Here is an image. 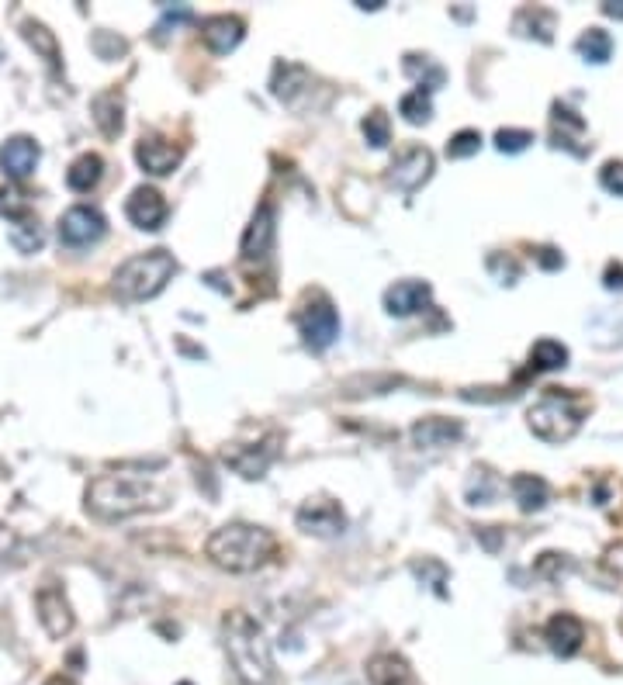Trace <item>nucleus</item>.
Instances as JSON below:
<instances>
[{
  "label": "nucleus",
  "mask_w": 623,
  "mask_h": 685,
  "mask_svg": "<svg viewBox=\"0 0 623 685\" xmlns=\"http://www.w3.org/2000/svg\"><path fill=\"white\" fill-rule=\"evenodd\" d=\"M170 506V488L153 474L111 471L97 474L87 485V509L101 519H129L139 513H160Z\"/></svg>",
  "instance_id": "nucleus-1"
},
{
  "label": "nucleus",
  "mask_w": 623,
  "mask_h": 685,
  "mask_svg": "<svg viewBox=\"0 0 623 685\" xmlns=\"http://www.w3.org/2000/svg\"><path fill=\"white\" fill-rule=\"evenodd\" d=\"M222 647L229 665L243 685H274V658H270L267 634L250 613L232 609L222 620Z\"/></svg>",
  "instance_id": "nucleus-2"
},
{
  "label": "nucleus",
  "mask_w": 623,
  "mask_h": 685,
  "mask_svg": "<svg viewBox=\"0 0 623 685\" xmlns=\"http://www.w3.org/2000/svg\"><path fill=\"white\" fill-rule=\"evenodd\" d=\"M274 551V533L257 523H225L205 544V554L212 557V564H219L222 571H232V575H250V571L264 568Z\"/></svg>",
  "instance_id": "nucleus-3"
},
{
  "label": "nucleus",
  "mask_w": 623,
  "mask_h": 685,
  "mask_svg": "<svg viewBox=\"0 0 623 685\" xmlns=\"http://www.w3.org/2000/svg\"><path fill=\"white\" fill-rule=\"evenodd\" d=\"M177 274V260L167 250H149L139 257L125 260L115 270V295L122 301H149L156 298L170 284V277Z\"/></svg>",
  "instance_id": "nucleus-4"
},
{
  "label": "nucleus",
  "mask_w": 623,
  "mask_h": 685,
  "mask_svg": "<svg viewBox=\"0 0 623 685\" xmlns=\"http://www.w3.org/2000/svg\"><path fill=\"white\" fill-rule=\"evenodd\" d=\"M527 423L544 443H568L582 429V409L558 388H547V395L527 412Z\"/></svg>",
  "instance_id": "nucleus-5"
},
{
  "label": "nucleus",
  "mask_w": 623,
  "mask_h": 685,
  "mask_svg": "<svg viewBox=\"0 0 623 685\" xmlns=\"http://www.w3.org/2000/svg\"><path fill=\"white\" fill-rule=\"evenodd\" d=\"M295 322L305 346H312V350H329L336 343V336H340V315H336L333 301L322 295V291L305 295V301L295 312Z\"/></svg>",
  "instance_id": "nucleus-6"
},
{
  "label": "nucleus",
  "mask_w": 623,
  "mask_h": 685,
  "mask_svg": "<svg viewBox=\"0 0 623 685\" xmlns=\"http://www.w3.org/2000/svg\"><path fill=\"white\" fill-rule=\"evenodd\" d=\"M295 523L298 530H305L309 537H340L343 530H347V513H343V506L336 499H329V495H312V499H305L302 506H298L295 513Z\"/></svg>",
  "instance_id": "nucleus-7"
},
{
  "label": "nucleus",
  "mask_w": 623,
  "mask_h": 685,
  "mask_svg": "<svg viewBox=\"0 0 623 685\" xmlns=\"http://www.w3.org/2000/svg\"><path fill=\"white\" fill-rule=\"evenodd\" d=\"M430 177H433V153L426 146L399 149L392 167H388V184L399 187L402 194H416Z\"/></svg>",
  "instance_id": "nucleus-8"
},
{
  "label": "nucleus",
  "mask_w": 623,
  "mask_h": 685,
  "mask_svg": "<svg viewBox=\"0 0 623 685\" xmlns=\"http://www.w3.org/2000/svg\"><path fill=\"white\" fill-rule=\"evenodd\" d=\"M277 457V436H267L260 443H229L222 450V461L229 464L239 478H264L267 468L274 464Z\"/></svg>",
  "instance_id": "nucleus-9"
},
{
  "label": "nucleus",
  "mask_w": 623,
  "mask_h": 685,
  "mask_svg": "<svg viewBox=\"0 0 623 685\" xmlns=\"http://www.w3.org/2000/svg\"><path fill=\"white\" fill-rule=\"evenodd\" d=\"M104 229H108V222H104V215L94 205H73L59 218V243L80 250V246L97 243L104 236Z\"/></svg>",
  "instance_id": "nucleus-10"
},
{
  "label": "nucleus",
  "mask_w": 623,
  "mask_h": 685,
  "mask_svg": "<svg viewBox=\"0 0 623 685\" xmlns=\"http://www.w3.org/2000/svg\"><path fill=\"white\" fill-rule=\"evenodd\" d=\"M35 606H39V620H42L45 634H49L52 641H63V637L73 634L77 616H73L70 599H66V592L59 589V585H45V589H39Z\"/></svg>",
  "instance_id": "nucleus-11"
},
{
  "label": "nucleus",
  "mask_w": 623,
  "mask_h": 685,
  "mask_svg": "<svg viewBox=\"0 0 623 685\" xmlns=\"http://www.w3.org/2000/svg\"><path fill=\"white\" fill-rule=\"evenodd\" d=\"M277 218H274V208L260 205L257 215L250 218V225H246L243 239H239V257L246 263H264L270 257V250H274V236H277Z\"/></svg>",
  "instance_id": "nucleus-12"
},
{
  "label": "nucleus",
  "mask_w": 623,
  "mask_h": 685,
  "mask_svg": "<svg viewBox=\"0 0 623 685\" xmlns=\"http://www.w3.org/2000/svg\"><path fill=\"white\" fill-rule=\"evenodd\" d=\"M135 160H139V167L146 173H153V177H167V173H174L180 167L184 149L174 146L170 139H163V135L149 132L135 142Z\"/></svg>",
  "instance_id": "nucleus-13"
},
{
  "label": "nucleus",
  "mask_w": 623,
  "mask_h": 685,
  "mask_svg": "<svg viewBox=\"0 0 623 685\" xmlns=\"http://www.w3.org/2000/svg\"><path fill=\"white\" fill-rule=\"evenodd\" d=\"M42 160V149L35 139H28V135H14V139H7L4 146H0V170H4L7 180H28L35 173Z\"/></svg>",
  "instance_id": "nucleus-14"
},
{
  "label": "nucleus",
  "mask_w": 623,
  "mask_h": 685,
  "mask_svg": "<svg viewBox=\"0 0 623 685\" xmlns=\"http://www.w3.org/2000/svg\"><path fill=\"white\" fill-rule=\"evenodd\" d=\"M125 215H129V222L135 229L142 232H156L163 225V218H167V198H163L156 187H135L129 194V201H125Z\"/></svg>",
  "instance_id": "nucleus-15"
},
{
  "label": "nucleus",
  "mask_w": 623,
  "mask_h": 685,
  "mask_svg": "<svg viewBox=\"0 0 623 685\" xmlns=\"http://www.w3.org/2000/svg\"><path fill=\"white\" fill-rule=\"evenodd\" d=\"M433 301V288L426 281H399L385 291V312L395 315V319H409V315L430 308Z\"/></svg>",
  "instance_id": "nucleus-16"
},
{
  "label": "nucleus",
  "mask_w": 623,
  "mask_h": 685,
  "mask_svg": "<svg viewBox=\"0 0 623 685\" xmlns=\"http://www.w3.org/2000/svg\"><path fill=\"white\" fill-rule=\"evenodd\" d=\"M409 436L419 450H444V447H450V443L461 440L464 426L457 423V419H447V416H426V419H419V423H412Z\"/></svg>",
  "instance_id": "nucleus-17"
},
{
  "label": "nucleus",
  "mask_w": 623,
  "mask_h": 685,
  "mask_svg": "<svg viewBox=\"0 0 623 685\" xmlns=\"http://www.w3.org/2000/svg\"><path fill=\"white\" fill-rule=\"evenodd\" d=\"M544 641H547V647H551L554 654H558V658H572V654L582 651V641H585L582 620H579V616H572V613L551 616V620H547V627H544Z\"/></svg>",
  "instance_id": "nucleus-18"
},
{
  "label": "nucleus",
  "mask_w": 623,
  "mask_h": 685,
  "mask_svg": "<svg viewBox=\"0 0 623 685\" xmlns=\"http://www.w3.org/2000/svg\"><path fill=\"white\" fill-rule=\"evenodd\" d=\"M243 35H246V25L236 14H212V18L201 21V42L212 52H219V56L236 49L243 42Z\"/></svg>",
  "instance_id": "nucleus-19"
},
{
  "label": "nucleus",
  "mask_w": 623,
  "mask_h": 685,
  "mask_svg": "<svg viewBox=\"0 0 623 685\" xmlns=\"http://www.w3.org/2000/svg\"><path fill=\"white\" fill-rule=\"evenodd\" d=\"M367 682L371 685H419L409 661L395 651H381L367 661Z\"/></svg>",
  "instance_id": "nucleus-20"
},
{
  "label": "nucleus",
  "mask_w": 623,
  "mask_h": 685,
  "mask_svg": "<svg viewBox=\"0 0 623 685\" xmlns=\"http://www.w3.org/2000/svg\"><path fill=\"white\" fill-rule=\"evenodd\" d=\"M309 87H312V77H309V70H305V66H298V63H277V66H274V77H270V90H274L277 101L295 104L298 97H302Z\"/></svg>",
  "instance_id": "nucleus-21"
},
{
  "label": "nucleus",
  "mask_w": 623,
  "mask_h": 685,
  "mask_svg": "<svg viewBox=\"0 0 623 685\" xmlns=\"http://www.w3.org/2000/svg\"><path fill=\"white\" fill-rule=\"evenodd\" d=\"M104 173V160L97 153H84L77 156V160L70 163V170H66V184H70V191L77 194H87L97 187V180H101Z\"/></svg>",
  "instance_id": "nucleus-22"
},
{
  "label": "nucleus",
  "mask_w": 623,
  "mask_h": 685,
  "mask_svg": "<svg viewBox=\"0 0 623 685\" xmlns=\"http://www.w3.org/2000/svg\"><path fill=\"white\" fill-rule=\"evenodd\" d=\"M509 485H513V495L523 513H537V509L547 506V481L537 478V474H516Z\"/></svg>",
  "instance_id": "nucleus-23"
},
{
  "label": "nucleus",
  "mask_w": 623,
  "mask_h": 685,
  "mask_svg": "<svg viewBox=\"0 0 623 685\" xmlns=\"http://www.w3.org/2000/svg\"><path fill=\"white\" fill-rule=\"evenodd\" d=\"M575 49H579V56L585 63H606V59L613 56V39H610V32H603V28H585L579 35V42H575Z\"/></svg>",
  "instance_id": "nucleus-24"
},
{
  "label": "nucleus",
  "mask_w": 623,
  "mask_h": 685,
  "mask_svg": "<svg viewBox=\"0 0 623 685\" xmlns=\"http://www.w3.org/2000/svg\"><path fill=\"white\" fill-rule=\"evenodd\" d=\"M402 66H405V73H409L412 80H419V84H423V90H437L447 80L444 66H437L430 56H416V52H409Z\"/></svg>",
  "instance_id": "nucleus-25"
},
{
  "label": "nucleus",
  "mask_w": 623,
  "mask_h": 685,
  "mask_svg": "<svg viewBox=\"0 0 623 685\" xmlns=\"http://www.w3.org/2000/svg\"><path fill=\"white\" fill-rule=\"evenodd\" d=\"M399 115L409 125H426V122H430V118H433V97H430V90H423V87L409 90V94H405L402 101H399Z\"/></svg>",
  "instance_id": "nucleus-26"
},
{
  "label": "nucleus",
  "mask_w": 623,
  "mask_h": 685,
  "mask_svg": "<svg viewBox=\"0 0 623 685\" xmlns=\"http://www.w3.org/2000/svg\"><path fill=\"white\" fill-rule=\"evenodd\" d=\"M94 118L97 125H101V132L108 135H118L122 132V97L118 94H101L94 97Z\"/></svg>",
  "instance_id": "nucleus-27"
},
{
  "label": "nucleus",
  "mask_w": 623,
  "mask_h": 685,
  "mask_svg": "<svg viewBox=\"0 0 623 685\" xmlns=\"http://www.w3.org/2000/svg\"><path fill=\"white\" fill-rule=\"evenodd\" d=\"M530 364L537 371H561L568 364V346L558 340H537L534 350H530Z\"/></svg>",
  "instance_id": "nucleus-28"
},
{
  "label": "nucleus",
  "mask_w": 623,
  "mask_h": 685,
  "mask_svg": "<svg viewBox=\"0 0 623 685\" xmlns=\"http://www.w3.org/2000/svg\"><path fill=\"white\" fill-rule=\"evenodd\" d=\"M11 243H14V250L18 253H35V250H42V243H45V236H42V225H39V218H25V222H14L11 225Z\"/></svg>",
  "instance_id": "nucleus-29"
},
{
  "label": "nucleus",
  "mask_w": 623,
  "mask_h": 685,
  "mask_svg": "<svg viewBox=\"0 0 623 685\" xmlns=\"http://www.w3.org/2000/svg\"><path fill=\"white\" fill-rule=\"evenodd\" d=\"M21 32H25V39H28L32 49H39L52 66H59V45H56V35H52L49 28L39 25V21H25V25H21Z\"/></svg>",
  "instance_id": "nucleus-30"
},
{
  "label": "nucleus",
  "mask_w": 623,
  "mask_h": 685,
  "mask_svg": "<svg viewBox=\"0 0 623 685\" xmlns=\"http://www.w3.org/2000/svg\"><path fill=\"white\" fill-rule=\"evenodd\" d=\"M360 129H364V139L371 142L374 149H385L388 142H392V122H388V115H385V111H378V108L364 118V125H360Z\"/></svg>",
  "instance_id": "nucleus-31"
},
{
  "label": "nucleus",
  "mask_w": 623,
  "mask_h": 685,
  "mask_svg": "<svg viewBox=\"0 0 623 685\" xmlns=\"http://www.w3.org/2000/svg\"><path fill=\"white\" fill-rule=\"evenodd\" d=\"M478 149H482V132L478 129H461L457 135H450V142H447L450 160H468V156H475Z\"/></svg>",
  "instance_id": "nucleus-32"
},
{
  "label": "nucleus",
  "mask_w": 623,
  "mask_h": 685,
  "mask_svg": "<svg viewBox=\"0 0 623 685\" xmlns=\"http://www.w3.org/2000/svg\"><path fill=\"white\" fill-rule=\"evenodd\" d=\"M0 215L11 218V222H25V218H32V205L14 187H0Z\"/></svg>",
  "instance_id": "nucleus-33"
},
{
  "label": "nucleus",
  "mask_w": 623,
  "mask_h": 685,
  "mask_svg": "<svg viewBox=\"0 0 623 685\" xmlns=\"http://www.w3.org/2000/svg\"><path fill=\"white\" fill-rule=\"evenodd\" d=\"M495 499V478L489 471H475V478L468 481V502L471 506H489Z\"/></svg>",
  "instance_id": "nucleus-34"
},
{
  "label": "nucleus",
  "mask_w": 623,
  "mask_h": 685,
  "mask_svg": "<svg viewBox=\"0 0 623 685\" xmlns=\"http://www.w3.org/2000/svg\"><path fill=\"white\" fill-rule=\"evenodd\" d=\"M530 142H534V132H527V129H499L495 132V146H499V153H523Z\"/></svg>",
  "instance_id": "nucleus-35"
},
{
  "label": "nucleus",
  "mask_w": 623,
  "mask_h": 685,
  "mask_svg": "<svg viewBox=\"0 0 623 685\" xmlns=\"http://www.w3.org/2000/svg\"><path fill=\"white\" fill-rule=\"evenodd\" d=\"M599 184H603L610 194H617V198H623V163H620V160L603 163V170H599Z\"/></svg>",
  "instance_id": "nucleus-36"
},
{
  "label": "nucleus",
  "mask_w": 623,
  "mask_h": 685,
  "mask_svg": "<svg viewBox=\"0 0 623 685\" xmlns=\"http://www.w3.org/2000/svg\"><path fill=\"white\" fill-rule=\"evenodd\" d=\"M194 18V11L187 4H177V7H167V11H163V21L160 25H156V35H170V28H177V25H184V21H191Z\"/></svg>",
  "instance_id": "nucleus-37"
},
{
  "label": "nucleus",
  "mask_w": 623,
  "mask_h": 685,
  "mask_svg": "<svg viewBox=\"0 0 623 685\" xmlns=\"http://www.w3.org/2000/svg\"><path fill=\"white\" fill-rule=\"evenodd\" d=\"M489 270H495V274L502 277V284H513L516 277H520V267H516V260H509V257H506V267H502V257H499V253H492V257H489Z\"/></svg>",
  "instance_id": "nucleus-38"
},
{
  "label": "nucleus",
  "mask_w": 623,
  "mask_h": 685,
  "mask_svg": "<svg viewBox=\"0 0 623 685\" xmlns=\"http://www.w3.org/2000/svg\"><path fill=\"white\" fill-rule=\"evenodd\" d=\"M603 284L610 291H623V263H610V267H606Z\"/></svg>",
  "instance_id": "nucleus-39"
},
{
  "label": "nucleus",
  "mask_w": 623,
  "mask_h": 685,
  "mask_svg": "<svg viewBox=\"0 0 623 685\" xmlns=\"http://www.w3.org/2000/svg\"><path fill=\"white\" fill-rule=\"evenodd\" d=\"M537 260H540V267H547V270H558L561 263H565V257H561L558 250H551V246H544V250H537Z\"/></svg>",
  "instance_id": "nucleus-40"
},
{
  "label": "nucleus",
  "mask_w": 623,
  "mask_h": 685,
  "mask_svg": "<svg viewBox=\"0 0 623 685\" xmlns=\"http://www.w3.org/2000/svg\"><path fill=\"white\" fill-rule=\"evenodd\" d=\"M11 544H14V537H11V530H7L4 523H0V561H4L7 554H11Z\"/></svg>",
  "instance_id": "nucleus-41"
},
{
  "label": "nucleus",
  "mask_w": 623,
  "mask_h": 685,
  "mask_svg": "<svg viewBox=\"0 0 623 685\" xmlns=\"http://www.w3.org/2000/svg\"><path fill=\"white\" fill-rule=\"evenodd\" d=\"M603 14H606V18L623 21V0H610V4H603Z\"/></svg>",
  "instance_id": "nucleus-42"
},
{
  "label": "nucleus",
  "mask_w": 623,
  "mask_h": 685,
  "mask_svg": "<svg viewBox=\"0 0 623 685\" xmlns=\"http://www.w3.org/2000/svg\"><path fill=\"white\" fill-rule=\"evenodd\" d=\"M45 685H77V682H73L70 675H52V679L45 682Z\"/></svg>",
  "instance_id": "nucleus-43"
},
{
  "label": "nucleus",
  "mask_w": 623,
  "mask_h": 685,
  "mask_svg": "<svg viewBox=\"0 0 623 685\" xmlns=\"http://www.w3.org/2000/svg\"><path fill=\"white\" fill-rule=\"evenodd\" d=\"M360 11H378V7H381V0H360Z\"/></svg>",
  "instance_id": "nucleus-44"
},
{
  "label": "nucleus",
  "mask_w": 623,
  "mask_h": 685,
  "mask_svg": "<svg viewBox=\"0 0 623 685\" xmlns=\"http://www.w3.org/2000/svg\"><path fill=\"white\" fill-rule=\"evenodd\" d=\"M177 685H191V682H177Z\"/></svg>",
  "instance_id": "nucleus-45"
}]
</instances>
